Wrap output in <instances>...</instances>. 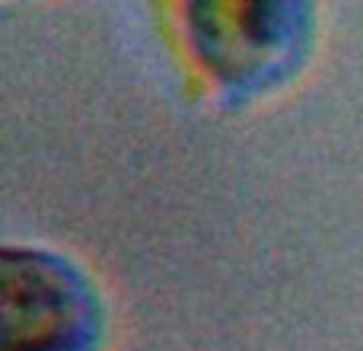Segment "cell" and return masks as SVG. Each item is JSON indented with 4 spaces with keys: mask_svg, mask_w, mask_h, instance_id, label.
<instances>
[{
    "mask_svg": "<svg viewBox=\"0 0 363 351\" xmlns=\"http://www.w3.org/2000/svg\"><path fill=\"white\" fill-rule=\"evenodd\" d=\"M198 64L226 90H264L300 68L313 38V0H179Z\"/></svg>",
    "mask_w": 363,
    "mask_h": 351,
    "instance_id": "obj_1",
    "label": "cell"
},
{
    "mask_svg": "<svg viewBox=\"0 0 363 351\" xmlns=\"http://www.w3.org/2000/svg\"><path fill=\"white\" fill-rule=\"evenodd\" d=\"M6 351H93L99 307L83 278L45 252H6Z\"/></svg>",
    "mask_w": 363,
    "mask_h": 351,
    "instance_id": "obj_2",
    "label": "cell"
}]
</instances>
